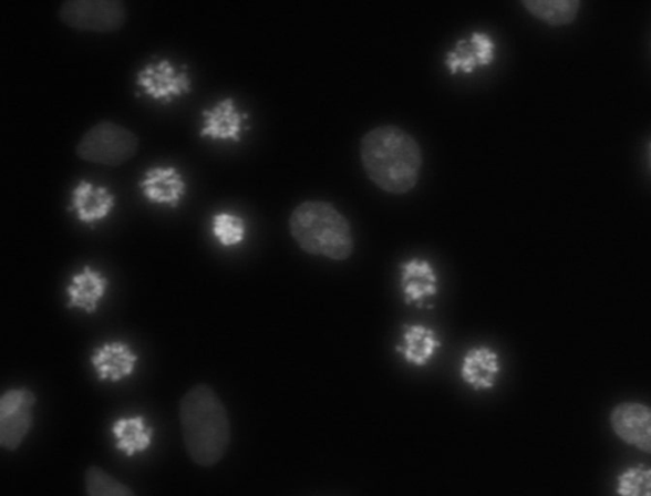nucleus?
<instances>
[{
  "label": "nucleus",
  "instance_id": "1",
  "mask_svg": "<svg viewBox=\"0 0 651 496\" xmlns=\"http://www.w3.org/2000/svg\"><path fill=\"white\" fill-rule=\"evenodd\" d=\"M359 158L370 182L390 195H406L422 177L424 153L413 134L397 125H380L363 135Z\"/></svg>",
  "mask_w": 651,
  "mask_h": 496
},
{
  "label": "nucleus",
  "instance_id": "2",
  "mask_svg": "<svg viewBox=\"0 0 651 496\" xmlns=\"http://www.w3.org/2000/svg\"><path fill=\"white\" fill-rule=\"evenodd\" d=\"M179 422L188 456L196 465L211 467L226 456L230 444V422L216 391L199 384L179 404Z\"/></svg>",
  "mask_w": 651,
  "mask_h": 496
},
{
  "label": "nucleus",
  "instance_id": "3",
  "mask_svg": "<svg viewBox=\"0 0 651 496\" xmlns=\"http://www.w3.org/2000/svg\"><path fill=\"white\" fill-rule=\"evenodd\" d=\"M289 234L308 255L331 261H347L355 251L353 226L335 205L306 200L290 213Z\"/></svg>",
  "mask_w": 651,
  "mask_h": 496
},
{
  "label": "nucleus",
  "instance_id": "4",
  "mask_svg": "<svg viewBox=\"0 0 651 496\" xmlns=\"http://www.w3.org/2000/svg\"><path fill=\"white\" fill-rule=\"evenodd\" d=\"M140 138L131 130L113 122H101L85 132L75 153L89 164L118 167L136 156Z\"/></svg>",
  "mask_w": 651,
  "mask_h": 496
},
{
  "label": "nucleus",
  "instance_id": "5",
  "mask_svg": "<svg viewBox=\"0 0 651 496\" xmlns=\"http://www.w3.org/2000/svg\"><path fill=\"white\" fill-rule=\"evenodd\" d=\"M59 17L73 30L110 33L124 28L127 11L122 0H66Z\"/></svg>",
  "mask_w": 651,
  "mask_h": 496
},
{
  "label": "nucleus",
  "instance_id": "6",
  "mask_svg": "<svg viewBox=\"0 0 651 496\" xmlns=\"http://www.w3.org/2000/svg\"><path fill=\"white\" fill-rule=\"evenodd\" d=\"M35 405V393L28 389H13L4 393L0 399V446L8 451L21 446L31 431Z\"/></svg>",
  "mask_w": 651,
  "mask_h": 496
},
{
  "label": "nucleus",
  "instance_id": "7",
  "mask_svg": "<svg viewBox=\"0 0 651 496\" xmlns=\"http://www.w3.org/2000/svg\"><path fill=\"white\" fill-rule=\"evenodd\" d=\"M610 423L623 443L651 455V406L636 401L621 402L612 409Z\"/></svg>",
  "mask_w": 651,
  "mask_h": 496
},
{
  "label": "nucleus",
  "instance_id": "8",
  "mask_svg": "<svg viewBox=\"0 0 651 496\" xmlns=\"http://www.w3.org/2000/svg\"><path fill=\"white\" fill-rule=\"evenodd\" d=\"M136 84L156 101L170 102L192 92L190 76L177 71L168 60L144 66L136 76Z\"/></svg>",
  "mask_w": 651,
  "mask_h": 496
},
{
  "label": "nucleus",
  "instance_id": "9",
  "mask_svg": "<svg viewBox=\"0 0 651 496\" xmlns=\"http://www.w3.org/2000/svg\"><path fill=\"white\" fill-rule=\"evenodd\" d=\"M400 287L407 304L422 306L438 294V273L427 260H407L400 265Z\"/></svg>",
  "mask_w": 651,
  "mask_h": 496
},
{
  "label": "nucleus",
  "instance_id": "10",
  "mask_svg": "<svg viewBox=\"0 0 651 496\" xmlns=\"http://www.w3.org/2000/svg\"><path fill=\"white\" fill-rule=\"evenodd\" d=\"M461 379L475 391H488L495 388L502 373L498 353L488 347H475L462 358Z\"/></svg>",
  "mask_w": 651,
  "mask_h": 496
},
{
  "label": "nucleus",
  "instance_id": "11",
  "mask_svg": "<svg viewBox=\"0 0 651 496\" xmlns=\"http://www.w3.org/2000/svg\"><path fill=\"white\" fill-rule=\"evenodd\" d=\"M495 59V42L487 33L475 32L469 41L461 40L456 50L450 51L445 64L452 74L458 71L473 73L477 66H487Z\"/></svg>",
  "mask_w": 651,
  "mask_h": 496
},
{
  "label": "nucleus",
  "instance_id": "12",
  "mask_svg": "<svg viewBox=\"0 0 651 496\" xmlns=\"http://www.w3.org/2000/svg\"><path fill=\"white\" fill-rule=\"evenodd\" d=\"M144 198L168 207H177L186 192L182 175L174 167H154L144 175L141 182Z\"/></svg>",
  "mask_w": 651,
  "mask_h": 496
},
{
  "label": "nucleus",
  "instance_id": "13",
  "mask_svg": "<svg viewBox=\"0 0 651 496\" xmlns=\"http://www.w3.org/2000/svg\"><path fill=\"white\" fill-rule=\"evenodd\" d=\"M242 115L234 99L217 102L203 113L200 135L214 141H234L241 138Z\"/></svg>",
  "mask_w": 651,
  "mask_h": 496
},
{
  "label": "nucleus",
  "instance_id": "14",
  "mask_svg": "<svg viewBox=\"0 0 651 496\" xmlns=\"http://www.w3.org/2000/svg\"><path fill=\"white\" fill-rule=\"evenodd\" d=\"M442 348V341L433 329L424 324H407L397 347V352L414 366H426Z\"/></svg>",
  "mask_w": 651,
  "mask_h": 496
},
{
  "label": "nucleus",
  "instance_id": "15",
  "mask_svg": "<svg viewBox=\"0 0 651 496\" xmlns=\"http://www.w3.org/2000/svg\"><path fill=\"white\" fill-rule=\"evenodd\" d=\"M138 356L120 341L102 345L92 355V364L100 380L118 382L133 374Z\"/></svg>",
  "mask_w": 651,
  "mask_h": 496
},
{
  "label": "nucleus",
  "instance_id": "16",
  "mask_svg": "<svg viewBox=\"0 0 651 496\" xmlns=\"http://www.w3.org/2000/svg\"><path fill=\"white\" fill-rule=\"evenodd\" d=\"M72 210L84 224L105 219L115 205V196L106 187L81 182L72 193Z\"/></svg>",
  "mask_w": 651,
  "mask_h": 496
},
{
  "label": "nucleus",
  "instance_id": "17",
  "mask_svg": "<svg viewBox=\"0 0 651 496\" xmlns=\"http://www.w3.org/2000/svg\"><path fill=\"white\" fill-rule=\"evenodd\" d=\"M107 286V279L100 271L85 267L81 272L75 273L71 285L68 286L66 292L70 299L68 306L93 313L104 298Z\"/></svg>",
  "mask_w": 651,
  "mask_h": 496
},
{
  "label": "nucleus",
  "instance_id": "18",
  "mask_svg": "<svg viewBox=\"0 0 651 496\" xmlns=\"http://www.w3.org/2000/svg\"><path fill=\"white\" fill-rule=\"evenodd\" d=\"M521 6L539 22L562 28L577 21L581 3L579 0H524Z\"/></svg>",
  "mask_w": 651,
  "mask_h": 496
},
{
  "label": "nucleus",
  "instance_id": "19",
  "mask_svg": "<svg viewBox=\"0 0 651 496\" xmlns=\"http://www.w3.org/2000/svg\"><path fill=\"white\" fill-rule=\"evenodd\" d=\"M118 451L126 456L147 451L152 444L153 431L142 416L120 418L113 426Z\"/></svg>",
  "mask_w": 651,
  "mask_h": 496
},
{
  "label": "nucleus",
  "instance_id": "20",
  "mask_svg": "<svg viewBox=\"0 0 651 496\" xmlns=\"http://www.w3.org/2000/svg\"><path fill=\"white\" fill-rule=\"evenodd\" d=\"M85 492L89 496H136L131 487L116 480L100 467L93 466L84 476Z\"/></svg>",
  "mask_w": 651,
  "mask_h": 496
},
{
  "label": "nucleus",
  "instance_id": "21",
  "mask_svg": "<svg viewBox=\"0 0 651 496\" xmlns=\"http://www.w3.org/2000/svg\"><path fill=\"white\" fill-rule=\"evenodd\" d=\"M619 496H651V467L636 466L624 469L617 477Z\"/></svg>",
  "mask_w": 651,
  "mask_h": 496
},
{
  "label": "nucleus",
  "instance_id": "22",
  "mask_svg": "<svg viewBox=\"0 0 651 496\" xmlns=\"http://www.w3.org/2000/svg\"><path fill=\"white\" fill-rule=\"evenodd\" d=\"M213 234L223 246H236L244 241L245 221L235 214L219 213L213 217Z\"/></svg>",
  "mask_w": 651,
  "mask_h": 496
}]
</instances>
